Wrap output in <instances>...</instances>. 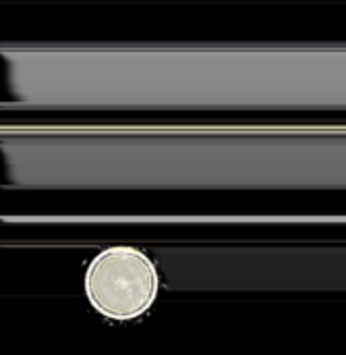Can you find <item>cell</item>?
<instances>
[{
	"mask_svg": "<svg viewBox=\"0 0 346 355\" xmlns=\"http://www.w3.org/2000/svg\"><path fill=\"white\" fill-rule=\"evenodd\" d=\"M160 272L152 258L131 245L100 252L85 272V295L104 318L127 322L143 316L160 291Z\"/></svg>",
	"mask_w": 346,
	"mask_h": 355,
	"instance_id": "6da1fadb",
	"label": "cell"
}]
</instances>
